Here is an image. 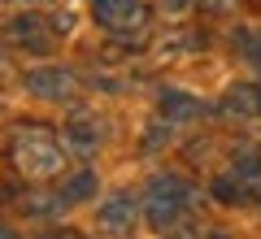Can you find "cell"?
<instances>
[{
  "label": "cell",
  "mask_w": 261,
  "mask_h": 239,
  "mask_svg": "<svg viewBox=\"0 0 261 239\" xmlns=\"http://www.w3.org/2000/svg\"><path fill=\"white\" fill-rule=\"evenodd\" d=\"M13 161H18L22 174L31 178H48L61 170V148H57L53 130L44 126H22L18 139H13Z\"/></svg>",
  "instance_id": "obj_1"
},
{
  "label": "cell",
  "mask_w": 261,
  "mask_h": 239,
  "mask_svg": "<svg viewBox=\"0 0 261 239\" xmlns=\"http://www.w3.org/2000/svg\"><path fill=\"white\" fill-rule=\"evenodd\" d=\"M27 87L35 96H53V100H61V96L74 92V74H70V70H57V65H53V70H35L27 78Z\"/></svg>",
  "instance_id": "obj_4"
},
{
  "label": "cell",
  "mask_w": 261,
  "mask_h": 239,
  "mask_svg": "<svg viewBox=\"0 0 261 239\" xmlns=\"http://www.w3.org/2000/svg\"><path fill=\"white\" fill-rule=\"evenodd\" d=\"M183 209H187V183H183V178H178V174L152 178L148 196H144V213H148L152 226H170Z\"/></svg>",
  "instance_id": "obj_2"
},
{
  "label": "cell",
  "mask_w": 261,
  "mask_h": 239,
  "mask_svg": "<svg viewBox=\"0 0 261 239\" xmlns=\"http://www.w3.org/2000/svg\"><path fill=\"white\" fill-rule=\"evenodd\" d=\"M44 239H79V235H70V230H53V235H44Z\"/></svg>",
  "instance_id": "obj_9"
},
{
  "label": "cell",
  "mask_w": 261,
  "mask_h": 239,
  "mask_svg": "<svg viewBox=\"0 0 261 239\" xmlns=\"http://www.w3.org/2000/svg\"><path fill=\"white\" fill-rule=\"evenodd\" d=\"M205 239H231V235H226V230H209Z\"/></svg>",
  "instance_id": "obj_10"
},
{
  "label": "cell",
  "mask_w": 261,
  "mask_h": 239,
  "mask_svg": "<svg viewBox=\"0 0 261 239\" xmlns=\"http://www.w3.org/2000/svg\"><path fill=\"white\" fill-rule=\"evenodd\" d=\"M92 192H96V178H92V174H87V170H83V174H79V178H70V183L61 187V200H87V196H92Z\"/></svg>",
  "instance_id": "obj_7"
},
{
  "label": "cell",
  "mask_w": 261,
  "mask_h": 239,
  "mask_svg": "<svg viewBox=\"0 0 261 239\" xmlns=\"http://www.w3.org/2000/svg\"><path fill=\"white\" fill-rule=\"evenodd\" d=\"M13 35H18V44H27V48H48V22L35 18V13H27V18L13 22Z\"/></svg>",
  "instance_id": "obj_6"
},
{
  "label": "cell",
  "mask_w": 261,
  "mask_h": 239,
  "mask_svg": "<svg viewBox=\"0 0 261 239\" xmlns=\"http://www.w3.org/2000/svg\"><path fill=\"white\" fill-rule=\"evenodd\" d=\"M92 9H96V18H100V26H109V31H140L144 26V18H148V9H144L140 0H92Z\"/></svg>",
  "instance_id": "obj_3"
},
{
  "label": "cell",
  "mask_w": 261,
  "mask_h": 239,
  "mask_svg": "<svg viewBox=\"0 0 261 239\" xmlns=\"http://www.w3.org/2000/svg\"><path fill=\"white\" fill-rule=\"evenodd\" d=\"M100 222H105V230H130V222H135V209H130V196H113L109 204L100 209Z\"/></svg>",
  "instance_id": "obj_5"
},
{
  "label": "cell",
  "mask_w": 261,
  "mask_h": 239,
  "mask_svg": "<svg viewBox=\"0 0 261 239\" xmlns=\"http://www.w3.org/2000/svg\"><path fill=\"white\" fill-rule=\"evenodd\" d=\"M166 113H174V118H192V113H196V100H192V96L166 92Z\"/></svg>",
  "instance_id": "obj_8"
}]
</instances>
